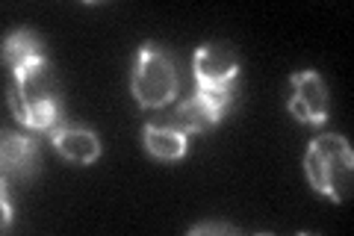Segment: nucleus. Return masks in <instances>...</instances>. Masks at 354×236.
<instances>
[{"label": "nucleus", "instance_id": "1", "mask_svg": "<svg viewBox=\"0 0 354 236\" xmlns=\"http://www.w3.org/2000/svg\"><path fill=\"white\" fill-rule=\"evenodd\" d=\"M15 74V92L9 95L12 116L30 130H53L59 121V107L53 98V80L48 71V60H32L21 65Z\"/></svg>", "mask_w": 354, "mask_h": 236}, {"label": "nucleus", "instance_id": "2", "mask_svg": "<svg viewBox=\"0 0 354 236\" xmlns=\"http://www.w3.org/2000/svg\"><path fill=\"white\" fill-rule=\"evenodd\" d=\"M304 172L316 192L328 195L330 201H346L351 195L354 181V154L351 145L342 136H316L304 154Z\"/></svg>", "mask_w": 354, "mask_h": 236}, {"label": "nucleus", "instance_id": "3", "mask_svg": "<svg viewBox=\"0 0 354 236\" xmlns=\"http://www.w3.org/2000/svg\"><path fill=\"white\" fill-rule=\"evenodd\" d=\"M130 89L142 109H157L171 104V98L177 95V71L169 53L160 51L157 44H142Z\"/></svg>", "mask_w": 354, "mask_h": 236}, {"label": "nucleus", "instance_id": "4", "mask_svg": "<svg viewBox=\"0 0 354 236\" xmlns=\"http://www.w3.org/2000/svg\"><path fill=\"white\" fill-rule=\"evenodd\" d=\"M239 60L227 44H204L195 53V80L198 89H234Z\"/></svg>", "mask_w": 354, "mask_h": 236}, {"label": "nucleus", "instance_id": "5", "mask_svg": "<svg viewBox=\"0 0 354 236\" xmlns=\"http://www.w3.org/2000/svg\"><path fill=\"white\" fill-rule=\"evenodd\" d=\"M290 112L307 125H322L328 118V89L316 71H298L292 77Z\"/></svg>", "mask_w": 354, "mask_h": 236}, {"label": "nucleus", "instance_id": "6", "mask_svg": "<svg viewBox=\"0 0 354 236\" xmlns=\"http://www.w3.org/2000/svg\"><path fill=\"white\" fill-rule=\"evenodd\" d=\"M53 145H57V151L65 160L77 163V165H88L101 156V142H97V136L88 130H80V127L57 130L53 133Z\"/></svg>", "mask_w": 354, "mask_h": 236}, {"label": "nucleus", "instance_id": "7", "mask_svg": "<svg viewBox=\"0 0 354 236\" xmlns=\"http://www.w3.org/2000/svg\"><path fill=\"white\" fill-rule=\"evenodd\" d=\"M0 156H3V177H27L36 174L39 168V148L36 142H30L24 136H3V148H0Z\"/></svg>", "mask_w": 354, "mask_h": 236}, {"label": "nucleus", "instance_id": "8", "mask_svg": "<svg viewBox=\"0 0 354 236\" xmlns=\"http://www.w3.org/2000/svg\"><path fill=\"white\" fill-rule=\"evenodd\" d=\"M221 118V109L207 95L195 92L189 100L177 107V127L180 133H207Z\"/></svg>", "mask_w": 354, "mask_h": 236}, {"label": "nucleus", "instance_id": "9", "mask_svg": "<svg viewBox=\"0 0 354 236\" xmlns=\"http://www.w3.org/2000/svg\"><path fill=\"white\" fill-rule=\"evenodd\" d=\"M145 148L160 160H180L186 154V133L177 127H145Z\"/></svg>", "mask_w": 354, "mask_h": 236}, {"label": "nucleus", "instance_id": "10", "mask_svg": "<svg viewBox=\"0 0 354 236\" xmlns=\"http://www.w3.org/2000/svg\"><path fill=\"white\" fill-rule=\"evenodd\" d=\"M32 60H41V44L32 33H15L3 42V62L12 65V71H18L21 65Z\"/></svg>", "mask_w": 354, "mask_h": 236}, {"label": "nucleus", "instance_id": "11", "mask_svg": "<svg viewBox=\"0 0 354 236\" xmlns=\"http://www.w3.org/2000/svg\"><path fill=\"white\" fill-rule=\"evenodd\" d=\"M192 236H198V233H239L236 228H234V224H218V221H213V224H195V228L189 230Z\"/></svg>", "mask_w": 354, "mask_h": 236}]
</instances>
